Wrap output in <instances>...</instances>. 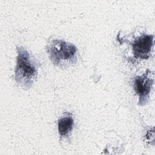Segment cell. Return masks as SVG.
Here are the masks:
<instances>
[{
  "label": "cell",
  "mask_w": 155,
  "mask_h": 155,
  "mask_svg": "<svg viewBox=\"0 0 155 155\" xmlns=\"http://www.w3.org/2000/svg\"><path fill=\"white\" fill-rule=\"evenodd\" d=\"M47 50L50 60L58 67H67L77 61L76 47L73 44L64 40H53L48 44Z\"/></svg>",
  "instance_id": "obj_2"
},
{
  "label": "cell",
  "mask_w": 155,
  "mask_h": 155,
  "mask_svg": "<svg viewBox=\"0 0 155 155\" xmlns=\"http://www.w3.org/2000/svg\"><path fill=\"white\" fill-rule=\"evenodd\" d=\"M74 120L69 113H65L58 120V131L61 136L64 137L69 134L73 129Z\"/></svg>",
  "instance_id": "obj_5"
},
{
  "label": "cell",
  "mask_w": 155,
  "mask_h": 155,
  "mask_svg": "<svg viewBox=\"0 0 155 155\" xmlns=\"http://www.w3.org/2000/svg\"><path fill=\"white\" fill-rule=\"evenodd\" d=\"M153 45V35H143L134 40L132 44L135 56L140 59H147Z\"/></svg>",
  "instance_id": "obj_4"
},
{
  "label": "cell",
  "mask_w": 155,
  "mask_h": 155,
  "mask_svg": "<svg viewBox=\"0 0 155 155\" xmlns=\"http://www.w3.org/2000/svg\"><path fill=\"white\" fill-rule=\"evenodd\" d=\"M18 57L15 70L16 82L22 87L29 88L38 76V68L30 53L22 47H17Z\"/></svg>",
  "instance_id": "obj_1"
},
{
  "label": "cell",
  "mask_w": 155,
  "mask_h": 155,
  "mask_svg": "<svg viewBox=\"0 0 155 155\" xmlns=\"http://www.w3.org/2000/svg\"><path fill=\"white\" fill-rule=\"evenodd\" d=\"M153 79L149 76L148 73L142 76H137L134 79V90L139 96V104L143 105L147 101L153 85Z\"/></svg>",
  "instance_id": "obj_3"
}]
</instances>
